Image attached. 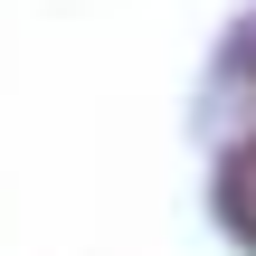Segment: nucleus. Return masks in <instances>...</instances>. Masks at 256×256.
Returning <instances> with one entry per match:
<instances>
[{
	"mask_svg": "<svg viewBox=\"0 0 256 256\" xmlns=\"http://www.w3.org/2000/svg\"><path fill=\"white\" fill-rule=\"evenodd\" d=\"M218 218H228L238 247H256V133L228 152V171H218Z\"/></svg>",
	"mask_w": 256,
	"mask_h": 256,
	"instance_id": "obj_1",
	"label": "nucleus"
}]
</instances>
